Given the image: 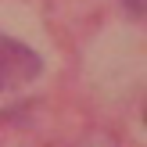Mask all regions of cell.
<instances>
[{
  "mask_svg": "<svg viewBox=\"0 0 147 147\" xmlns=\"http://www.w3.org/2000/svg\"><path fill=\"white\" fill-rule=\"evenodd\" d=\"M36 76H40L36 50H29L22 40L0 36V93L4 90H18V86L32 83Z\"/></svg>",
  "mask_w": 147,
  "mask_h": 147,
  "instance_id": "1",
  "label": "cell"
}]
</instances>
